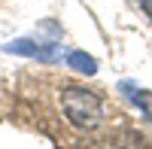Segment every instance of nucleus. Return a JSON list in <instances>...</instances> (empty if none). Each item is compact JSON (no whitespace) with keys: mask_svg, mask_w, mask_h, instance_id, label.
<instances>
[{"mask_svg":"<svg viewBox=\"0 0 152 149\" xmlns=\"http://www.w3.org/2000/svg\"><path fill=\"white\" fill-rule=\"evenodd\" d=\"M6 52L9 55H28V58H37V61H58L61 58V46H43L37 40H12L6 43Z\"/></svg>","mask_w":152,"mask_h":149,"instance_id":"obj_2","label":"nucleus"},{"mask_svg":"<svg viewBox=\"0 0 152 149\" xmlns=\"http://www.w3.org/2000/svg\"><path fill=\"white\" fill-rule=\"evenodd\" d=\"M67 64L76 73H85V76H94V73H97V61L91 55H85V52H70L67 55Z\"/></svg>","mask_w":152,"mask_h":149,"instance_id":"obj_3","label":"nucleus"},{"mask_svg":"<svg viewBox=\"0 0 152 149\" xmlns=\"http://www.w3.org/2000/svg\"><path fill=\"white\" fill-rule=\"evenodd\" d=\"M61 110L70 119V125H76V128H94L104 119V101L94 91L76 88V85L61 91Z\"/></svg>","mask_w":152,"mask_h":149,"instance_id":"obj_1","label":"nucleus"}]
</instances>
